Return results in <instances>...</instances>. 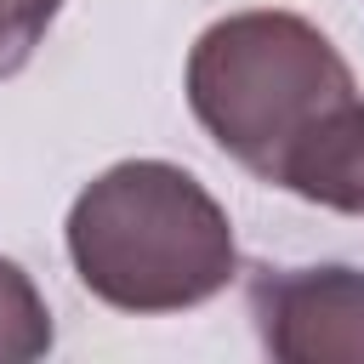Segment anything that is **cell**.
Wrapping results in <instances>:
<instances>
[{"label": "cell", "instance_id": "obj_5", "mask_svg": "<svg viewBox=\"0 0 364 364\" xmlns=\"http://www.w3.org/2000/svg\"><path fill=\"white\" fill-rule=\"evenodd\" d=\"M57 341L51 330V307L46 296L34 290V279L0 256V364H28V358H46Z\"/></svg>", "mask_w": 364, "mask_h": 364}, {"label": "cell", "instance_id": "obj_2", "mask_svg": "<svg viewBox=\"0 0 364 364\" xmlns=\"http://www.w3.org/2000/svg\"><path fill=\"white\" fill-rule=\"evenodd\" d=\"M182 91L205 136L273 188L290 148L358 97L347 57L296 11L216 17L188 51Z\"/></svg>", "mask_w": 364, "mask_h": 364}, {"label": "cell", "instance_id": "obj_6", "mask_svg": "<svg viewBox=\"0 0 364 364\" xmlns=\"http://www.w3.org/2000/svg\"><path fill=\"white\" fill-rule=\"evenodd\" d=\"M63 0H0V80H11L57 23Z\"/></svg>", "mask_w": 364, "mask_h": 364}, {"label": "cell", "instance_id": "obj_4", "mask_svg": "<svg viewBox=\"0 0 364 364\" xmlns=\"http://www.w3.org/2000/svg\"><path fill=\"white\" fill-rule=\"evenodd\" d=\"M279 188H290L307 205L364 216V102L353 97L330 119H318L284 159Z\"/></svg>", "mask_w": 364, "mask_h": 364}, {"label": "cell", "instance_id": "obj_3", "mask_svg": "<svg viewBox=\"0 0 364 364\" xmlns=\"http://www.w3.org/2000/svg\"><path fill=\"white\" fill-rule=\"evenodd\" d=\"M250 318L284 364H364V267H262L250 279Z\"/></svg>", "mask_w": 364, "mask_h": 364}, {"label": "cell", "instance_id": "obj_1", "mask_svg": "<svg viewBox=\"0 0 364 364\" xmlns=\"http://www.w3.org/2000/svg\"><path fill=\"white\" fill-rule=\"evenodd\" d=\"M80 284L119 313H188L239 273L216 193L171 159H119L80 188L63 222Z\"/></svg>", "mask_w": 364, "mask_h": 364}]
</instances>
